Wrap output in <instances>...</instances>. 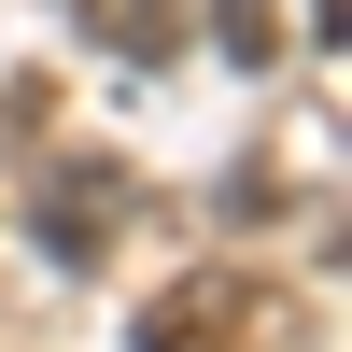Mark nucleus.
<instances>
[{"instance_id":"3","label":"nucleus","mask_w":352,"mask_h":352,"mask_svg":"<svg viewBox=\"0 0 352 352\" xmlns=\"http://www.w3.org/2000/svg\"><path fill=\"white\" fill-rule=\"evenodd\" d=\"M212 56H226V71H268V56H282V14H268V0H212Z\"/></svg>"},{"instance_id":"1","label":"nucleus","mask_w":352,"mask_h":352,"mask_svg":"<svg viewBox=\"0 0 352 352\" xmlns=\"http://www.w3.org/2000/svg\"><path fill=\"white\" fill-rule=\"evenodd\" d=\"M28 226H43L56 268H99L113 226H127V169H113V155H56V169H43V197H28Z\"/></svg>"},{"instance_id":"2","label":"nucleus","mask_w":352,"mask_h":352,"mask_svg":"<svg viewBox=\"0 0 352 352\" xmlns=\"http://www.w3.org/2000/svg\"><path fill=\"white\" fill-rule=\"evenodd\" d=\"M71 28H85L99 56H127V71L184 56V0H71Z\"/></svg>"}]
</instances>
